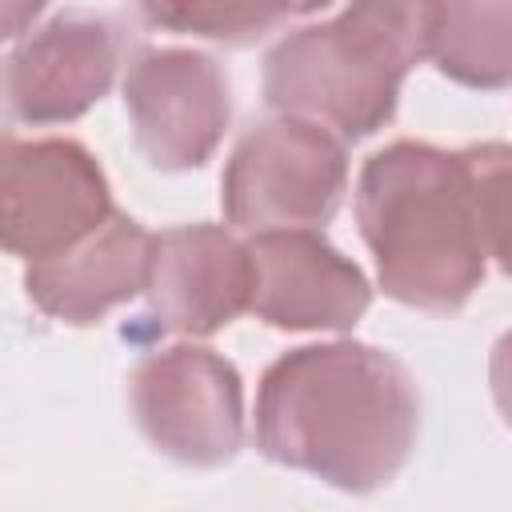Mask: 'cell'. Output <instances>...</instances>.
<instances>
[{"label": "cell", "instance_id": "cell-11", "mask_svg": "<svg viewBox=\"0 0 512 512\" xmlns=\"http://www.w3.org/2000/svg\"><path fill=\"white\" fill-rule=\"evenodd\" d=\"M152 248L156 236L140 220L116 212L100 232H92L72 252L48 264H32L24 272L28 300L60 324H96L112 308L148 292Z\"/></svg>", "mask_w": 512, "mask_h": 512}, {"label": "cell", "instance_id": "cell-1", "mask_svg": "<svg viewBox=\"0 0 512 512\" xmlns=\"http://www.w3.org/2000/svg\"><path fill=\"white\" fill-rule=\"evenodd\" d=\"M420 432L408 368L372 344H304L276 356L256 388V448L292 472L364 496L396 480Z\"/></svg>", "mask_w": 512, "mask_h": 512}, {"label": "cell", "instance_id": "cell-8", "mask_svg": "<svg viewBox=\"0 0 512 512\" xmlns=\"http://www.w3.org/2000/svg\"><path fill=\"white\" fill-rule=\"evenodd\" d=\"M124 36L108 16L56 12L12 44L4 60V108L16 124L80 120L116 80Z\"/></svg>", "mask_w": 512, "mask_h": 512}, {"label": "cell", "instance_id": "cell-12", "mask_svg": "<svg viewBox=\"0 0 512 512\" xmlns=\"http://www.w3.org/2000/svg\"><path fill=\"white\" fill-rule=\"evenodd\" d=\"M424 56L464 88L512 84V0L424 4Z\"/></svg>", "mask_w": 512, "mask_h": 512}, {"label": "cell", "instance_id": "cell-4", "mask_svg": "<svg viewBox=\"0 0 512 512\" xmlns=\"http://www.w3.org/2000/svg\"><path fill=\"white\" fill-rule=\"evenodd\" d=\"M348 188L344 140L304 116L256 124L232 148L220 176L224 220L240 232H316Z\"/></svg>", "mask_w": 512, "mask_h": 512}, {"label": "cell", "instance_id": "cell-3", "mask_svg": "<svg viewBox=\"0 0 512 512\" xmlns=\"http://www.w3.org/2000/svg\"><path fill=\"white\" fill-rule=\"evenodd\" d=\"M416 60H424V4H352L272 44L264 100L280 116H304L340 140H364L396 116Z\"/></svg>", "mask_w": 512, "mask_h": 512}, {"label": "cell", "instance_id": "cell-9", "mask_svg": "<svg viewBox=\"0 0 512 512\" xmlns=\"http://www.w3.org/2000/svg\"><path fill=\"white\" fill-rule=\"evenodd\" d=\"M256 264L244 240L220 224H180L156 236L148 308L160 328L212 336L252 312Z\"/></svg>", "mask_w": 512, "mask_h": 512}, {"label": "cell", "instance_id": "cell-7", "mask_svg": "<svg viewBox=\"0 0 512 512\" xmlns=\"http://www.w3.org/2000/svg\"><path fill=\"white\" fill-rule=\"evenodd\" d=\"M124 108L152 168L192 172L212 160L228 132V76L196 48H140L124 72Z\"/></svg>", "mask_w": 512, "mask_h": 512}, {"label": "cell", "instance_id": "cell-15", "mask_svg": "<svg viewBox=\"0 0 512 512\" xmlns=\"http://www.w3.org/2000/svg\"><path fill=\"white\" fill-rule=\"evenodd\" d=\"M488 388H492V404H496L500 420L512 428V328L492 344V356H488Z\"/></svg>", "mask_w": 512, "mask_h": 512}, {"label": "cell", "instance_id": "cell-5", "mask_svg": "<svg viewBox=\"0 0 512 512\" xmlns=\"http://www.w3.org/2000/svg\"><path fill=\"white\" fill-rule=\"evenodd\" d=\"M116 216L96 156L68 136L0 140V236L28 268L48 264Z\"/></svg>", "mask_w": 512, "mask_h": 512}, {"label": "cell", "instance_id": "cell-10", "mask_svg": "<svg viewBox=\"0 0 512 512\" xmlns=\"http://www.w3.org/2000/svg\"><path fill=\"white\" fill-rule=\"evenodd\" d=\"M256 264V320L284 332H348L372 304L364 272L320 232H264L248 240Z\"/></svg>", "mask_w": 512, "mask_h": 512}, {"label": "cell", "instance_id": "cell-13", "mask_svg": "<svg viewBox=\"0 0 512 512\" xmlns=\"http://www.w3.org/2000/svg\"><path fill=\"white\" fill-rule=\"evenodd\" d=\"M324 4H140V16L156 28L204 36V40H224V44H252L264 32L296 20V16H316Z\"/></svg>", "mask_w": 512, "mask_h": 512}, {"label": "cell", "instance_id": "cell-14", "mask_svg": "<svg viewBox=\"0 0 512 512\" xmlns=\"http://www.w3.org/2000/svg\"><path fill=\"white\" fill-rule=\"evenodd\" d=\"M460 156L468 168L484 252L500 264L504 276H512V148L500 140H484L460 148Z\"/></svg>", "mask_w": 512, "mask_h": 512}, {"label": "cell", "instance_id": "cell-6", "mask_svg": "<svg viewBox=\"0 0 512 512\" xmlns=\"http://www.w3.org/2000/svg\"><path fill=\"white\" fill-rule=\"evenodd\" d=\"M144 440L176 464L220 468L244 448V384L232 360L200 344L148 352L128 380Z\"/></svg>", "mask_w": 512, "mask_h": 512}, {"label": "cell", "instance_id": "cell-2", "mask_svg": "<svg viewBox=\"0 0 512 512\" xmlns=\"http://www.w3.org/2000/svg\"><path fill=\"white\" fill-rule=\"evenodd\" d=\"M352 204L376 280L396 304L448 316L484 284L488 252L460 152L396 140L364 160Z\"/></svg>", "mask_w": 512, "mask_h": 512}]
</instances>
